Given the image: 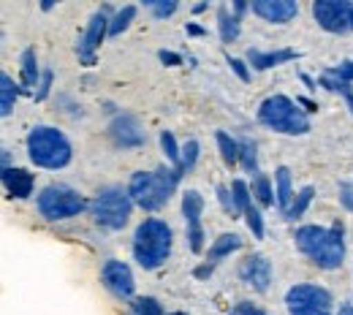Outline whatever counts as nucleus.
<instances>
[{"instance_id":"nucleus-29","label":"nucleus","mask_w":353,"mask_h":315,"mask_svg":"<svg viewBox=\"0 0 353 315\" xmlns=\"http://www.w3.org/2000/svg\"><path fill=\"white\" fill-rule=\"evenodd\" d=\"M161 147H163V152H166V158L174 163V169H182V158H179V150H176V141L174 136L169 134V131H163L161 134Z\"/></svg>"},{"instance_id":"nucleus-32","label":"nucleus","mask_w":353,"mask_h":315,"mask_svg":"<svg viewBox=\"0 0 353 315\" xmlns=\"http://www.w3.org/2000/svg\"><path fill=\"white\" fill-rule=\"evenodd\" d=\"M242 215L248 218V225H250L253 236H256V239H264V218H261V212H259L256 207H250V210H245Z\"/></svg>"},{"instance_id":"nucleus-25","label":"nucleus","mask_w":353,"mask_h":315,"mask_svg":"<svg viewBox=\"0 0 353 315\" xmlns=\"http://www.w3.org/2000/svg\"><path fill=\"white\" fill-rule=\"evenodd\" d=\"M131 315H163V310H161L158 299H152V296H139V299H133Z\"/></svg>"},{"instance_id":"nucleus-6","label":"nucleus","mask_w":353,"mask_h":315,"mask_svg":"<svg viewBox=\"0 0 353 315\" xmlns=\"http://www.w3.org/2000/svg\"><path fill=\"white\" fill-rule=\"evenodd\" d=\"M85 207H88V201H85L77 190H71V187H65V185H49L46 190H41V196H39V212L44 215L46 221H65V218H74V215H79Z\"/></svg>"},{"instance_id":"nucleus-15","label":"nucleus","mask_w":353,"mask_h":315,"mask_svg":"<svg viewBox=\"0 0 353 315\" xmlns=\"http://www.w3.org/2000/svg\"><path fill=\"white\" fill-rule=\"evenodd\" d=\"M112 136H114V141L117 144H123V147H139L141 141H144V131L139 128V123L133 120V117H117L114 123H112Z\"/></svg>"},{"instance_id":"nucleus-27","label":"nucleus","mask_w":353,"mask_h":315,"mask_svg":"<svg viewBox=\"0 0 353 315\" xmlns=\"http://www.w3.org/2000/svg\"><path fill=\"white\" fill-rule=\"evenodd\" d=\"M253 196L259 199L261 207H269V204H272V182H269L266 174H259V177L253 180Z\"/></svg>"},{"instance_id":"nucleus-28","label":"nucleus","mask_w":353,"mask_h":315,"mask_svg":"<svg viewBox=\"0 0 353 315\" xmlns=\"http://www.w3.org/2000/svg\"><path fill=\"white\" fill-rule=\"evenodd\" d=\"M133 17H136V6H125V8H120V11H117V17H114V22H112V28H109V33H112V36L123 33V30L131 25Z\"/></svg>"},{"instance_id":"nucleus-44","label":"nucleus","mask_w":353,"mask_h":315,"mask_svg":"<svg viewBox=\"0 0 353 315\" xmlns=\"http://www.w3.org/2000/svg\"><path fill=\"white\" fill-rule=\"evenodd\" d=\"M340 315H353V305H345V307L340 310Z\"/></svg>"},{"instance_id":"nucleus-14","label":"nucleus","mask_w":353,"mask_h":315,"mask_svg":"<svg viewBox=\"0 0 353 315\" xmlns=\"http://www.w3.org/2000/svg\"><path fill=\"white\" fill-rule=\"evenodd\" d=\"M253 11H256L261 19H266V22L283 25V22H291V19L296 17L299 6H296L294 0H256V3H253Z\"/></svg>"},{"instance_id":"nucleus-8","label":"nucleus","mask_w":353,"mask_h":315,"mask_svg":"<svg viewBox=\"0 0 353 315\" xmlns=\"http://www.w3.org/2000/svg\"><path fill=\"white\" fill-rule=\"evenodd\" d=\"M285 307L291 315H332V296L318 285H294L285 294Z\"/></svg>"},{"instance_id":"nucleus-26","label":"nucleus","mask_w":353,"mask_h":315,"mask_svg":"<svg viewBox=\"0 0 353 315\" xmlns=\"http://www.w3.org/2000/svg\"><path fill=\"white\" fill-rule=\"evenodd\" d=\"M239 161H242L245 172H256L259 169V155H256V144L253 141H239Z\"/></svg>"},{"instance_id":"nucleus-35","label":"nucleus","mask_w":353,"mask_h":315,"mask_svg":"<svg viewBox=\"0 0 353 315\" xmlns=\"http://www.w3.org/2000/svg\"><path fill=\"white\" fill-rule=\"evenodd\" d=\"M332 77H337L340 82H353V63H343V65H337L334 71H332Z\"/></svg>"},{"instance_id":"nucleus-21","label":"nucleus","mask_w":353,"mask_h":315,"mask_svg":"<svg viewBox=\"0 0 353 315\" xmlns=\"http://www.w3.org/2000/svg\"><path fill=\"white\" fill-rule=\"evenodd\" d=\"M36 79H39L36 49H25V52H22V82H25V88H33Z\"/></svg>"},{"instance_id":"nucleus-17","label":"nucleus","mask_w":353,"mask_h":315,"mask_svg":"<svg viewBox=\"0 0 353 315\" xmlns=\"http://www.w3.org/2000/svg\"><path fill=\"white\" fill-rule=\"evenodd\" d=\"M285 60H296V52L294 49H280V52H256L250 49V65L259 68V71H266V68H274Z\"/></svg>"},{"instance_id":"nucleus-9","label":"nucleus","mask_w":353,"mask_h":315,"mask_svg":"<svg viewBox=\"0 0 353 315\" xmlns=\"http://www.w3.org/2000/svg\"><path fill=\"white\" fill-rule=\"evenodd\" d=\"M312 14H315L318 25L329 33L353 30V3L348 0H318V3H312Z\"/></svg>"},{"instance_id":"nucleus-41","label":"nucleus","mask_w":353,"mask_h":315,"mask_svg":"<svg viewBox=\"0 0 353 315\" xmlns=\"http://www.w3.org/2000/svg\"><path fill=\"white\" fill-rule=\"evenodd\" d=\"M161 60L163 63H169V65H179L182 60H179V54H174V52H161Z\"/></svg>"},{"instance_id":"nucleus-12","label":"nucleus","mask_w":353,"mask_h":315,"mask_svg":"<svg viewBox=\"0 0 353 315\" xmlns=\"http://www.w3.org/2000/svg\"><path fill=\"white\" fill-rule=\"evenodd\" d=\"M101 277H103V285H106L114 296H120V299L133 296L136 283H133L131 270H128L123 261H106V264H103V272H101Z\"/></svg>"},{"instance_id":"nucleus-4","label":"nucleus","mask_w":353,"mask_h":315,"mask_svg":"<svg viewBox=\"0 0 353 315\" xmlns=\"http://www.w3.org/2000/svg\"><path fill=\"white\" fill-rule=\"evenodd\" d=\"M28 152H30V161L36 166H44V169H63L71 161L68 139L60 134L57 128H49V125H39V128L30 131V136H28Z\"/></svg>"},{"instance_id":"nucleus-34","label":"nucleus","mask_w":353,"mask_h":315,"mask_svg":"<svg viewBox=\"0 0 353 315\" xmlns=\"http://www.w3.org/2000/svg\"><path fill=\"white\" fill-rule=\"evenodd\" d=\"M218 199H221V204H223V210H225V212H228V215H231V218H234V215H236V212H239V207H236V201H234V199H231V193H228V190H225V187H218Z\"/></svg>"},{"instance_id":"nucleus-38","label":"nucleus","mask_w":353,"mask_h":315,"mask_svg":"<svg viewBox=\"0 0 353 315\" xmlns=\"http://www.w3.org/2000/svg\"><path fill=\"white\" fill-rule=\"evenodd\" d=\"M152 8H155V17H169V14L176 11V3L174 0H169V3H152Z\"/></svg>"},{"instance_id":"nucleus-37","label":"nucleus","mask_w":353,"mask_h":315,"mask_svg":"<svg viewBox=\"0 0 353 315\" xmlns=\"http://www.w3.org/2000/svg\"><path fill=\"white\" fill-rule=\"evenodd\" d=\"M228 65L234 68V74H236L242 82H248V79H250V71L245 68V63H242V60H236V57H228Z\"/></svg>"},{"instance_id":"nucleus-18","label":"nucleus","mask_w":353,"mask_h":315,"mask_svg":"<svg viewBox=\"0 0 353 315\" xmlns=\"http://www.w3.org/2000/svg\"><path fill=\"white\" fill-rule=\"evenodd\" d=\"M239 247H242V239H239L236 234H223V236L215 239V245H212V250H210V256H207V264L215 267L223 256H228L231 250H239Z\"/></svg>"},{"instance_id":"nucleus-20","label":"nucleus","mask_w":353,"mask_h":315,"mask_svg":"<svg viewBox=\"0 0 353 315\" xmlns=\"http://www.w3.org/2000/svg\"><path fill=\"white\" fill-rule=\"evenodd\" d=\"M218 19H221V39L225 44H231V41H236V36H239V17L234 14H228V8L221 6V11H218Z\"/></svg>"},{"instance_id":"nucleus-30","label":"nucleus","mask_w":353,"mask_h":315,"mask_svg":"<svg viewBox=\"0 0 353 315\" xmlns=\"http://www.w3.org/2000/svg\"><path fill=\"white\" fill-rule=\"evenodd\" d=\"M321 82H323V88H329V90L343 92V95H345V101H348V106H351V112H353V90H351V85H348V82H340V79H337V77H332V74H326Z\"/></svg>"},{"instance_id":"nucleus-1","label":"nucleus","mask_w":353,"mask_h":315,"mask_svg":"<svg viewBox=\"0 0 353 315\" xmlns=\"http://www.w3.org/2000/svg\"><path fill=\"white\" fill-rule=\"evenodd\" d=\"M296 247L321 270H337L345 258L343 225L321 228V225H302L296 231Z\"/></svg>"},{"instance_id":"nucleus-22","label":"nucleus","mask_w":353,"mask_h":315,"mask_svg":"<svg viewBox=\"0 0 353 315\" xmlns=\"http://www.w3.org/2000/svg\"><path fill=\"white\" fill-rule=\"evenodd\" d=\"M0 92H3L0 114H3V117H8V114H11V109H14V98H17V85H14V79H11L8 74H3V77H0Z\"/></svg>"},{"instance_id":"nucleus-39","label":"nucleus","mask_w":353,"mask_h":315,"mask_svg":"<svg viewBox=\"0 0 353 315\" xmlns=\"http://www.w3.org/2000/svg\"><path fill=\"white\" fill-rule=\"evenodd\" d=\"M49 88H52V71H44V77H41V88L36 92V101H44L46 95H49Z\"/></svg>"},{"instance_id":"nucleus-24","label":"nucleus","mask_w":353,"mask_h":315,"mask_svg":"<svg viewBox=\"0 0 353 315\" xmlns=\"http://www.w3.org/2000/svg\"><path fill=\"white\" fill-rule=\"evenodd\" d=\"M312 196H315V190H312V187L307 185V187H305V190L296 196V201L291 204V210L285 212V218H288V221H296V218H302V215H305V210H307V204L312 201Z\"/></svg>"},{"instance_id":"nucleus-7","label":"nucleus","mask_w":353,"mask_h":315,"mask_svg":"<svg viewBox=\"0 0 353 315\" xmlns=\"http://www.w3.org/2000/svg\"><path fill=\"white\" fill-rule=\"evenodd\" d=\"M131 196L123 193L120 187H106L95 196L92 201V212H95V221L106 228H123L131 218Z\"/></svg>"},{"instance_id":"nucleus-13","label":"nucleus","mask_w":353,"mask_h":315,"mask_svg":"<svg viewBox=\"0 0 353 315\" xmlns=\"http://www.w3.org/2000/svg\"><path fill=\"white\" fill-rule=\"evenodd\" d=\"M239 277H242L248 285H253L256 291H266L269 283H272V264L266 261L264 256H250V258L242 261Z\"/></svg>"},{"instance_id":"nucleus-23","label":"nucleus","mask_w":353,"mask_h":315,"mask_svg":"<svg viewBox=\"0 0 353 315\" xmlns=\"http://www.w3.org/2000/svg\"><path fill=\"white\" fill-rule=\"evenodd\" d=\"M218 147H221V155H223V161H225V166H234V163L239 161V144L228 134L218 131Z\"/></svg>"},{"instance_id":"nucleus-40","label":"nucleus","mask_w":353,"mask_h":315,"mask_svg":"<svg viewBox=\"0 0 353 315\" xmlns=\"http://www.w3.org/2000/svg\"><path fill=\"white\" fill-rule=\"evenodd\" d=\"M340 201H343V204L353 212V190L348 187V185H343V187H340Z\"/></svg>"},{"instance_id":"nucleus-2","label":"nucleus","mask_w":353,"mask_h":315,"mask_svg":"<svg viewBox=\"0 0 353 315\" xmlns=\"http://www.w3.org/2000/svg\"><path fill=\"white\" fill-rule=\"evenodd\" d=\"M185 169H158V172H139L133 174L128 196L141 207V210H161L172 193H174L176 182L182 180Z\"/></svg>"},{"instance_id":"nucleus-36","label":"nucleus","mask_w":353,"mask_h":315,"mask_svg":"<svg viewBox=\"0 0 353 315\" xmlns=\"http://www.w3.org/2000/svg\"><path fill=\"white\" fill-rule=\"evenodd\" d=\"M231 315H266L264 310H259L256 305H250V302H239L234 310H231Z\"/></svg>"},{"instance_id":"nucleus-10","label":"nucleus","mask_w":353,"mask_h":315,"mask_svg":"<svg viewBox=\"0 0 353 315\" xmlns=\"http://www.w3.org/2000/svg\"><path fill=\"white\" fill-rule=\"evenodd\" d=\"M201 210H204V199L196 190H188L182 196V215L188 223V239H190V250L201 253L204 247V231H201Z\"/></svg>"},{"instance_id":"nucleus-11","label":"nucleus","mask_w":353,"mask_h":315,"mask_svg":"<svg viewBox=\"0 0 353 315\" xmlns=\"http://www.w3.org/2000/svg\"><path fill=\"white\" fill-rule=\"evenodd\" d=\"M109 28H112V25H109V19H106V11L92 14V19H90V25H88V33H85V39L77 46L82 63H88V65L95 63V49L103 44V36H106Z\"/></svg>"},{"instance_id":"nucleus-16","label":"nucleus","mask_w":353,"mask_h":315,"mask_svg":"<svg viewBox=\"0 0 353 315\" xmlns=\"http://www.w3.org/2000/svg\"><path fill=\"white\" fill-rule=\"evenodd\" d=\"M3 185L11 199H28L33 190V174L25 169H3Z\"/></svg>"},{"instance_id":"nucleus-19","label":"nucleus","mask_w":353,"mask_h":315,"mask_svg":"<svg viewBox=\"0 0 353 315\" xmlns=\"http://www.w3.org/2000/svg\"><path fill=\"white\" fill-rule=\"evenodd\" d=\"M274 182H277V204H280L283 212H288L291 204H294V193H291V172H288L285 166H280L277 174H274Z\"/></svg>"},{"instance_id":"nucleus-5","label":"nucleus","mask_w":353,"mask_h":315,"mask_svg":"<svg viewBox=\"0 0 353 315\" xmlns=\"http://www.w3.org/2000/svg\"><path fill=\"white\" fill-rule=\"evenodd\" d=\"M259 117L261 123L280 131V134H291V136H299V134H307L310 131V123L307 117L296 109V103L285 95H272L266 98L259 109Z\"/></svg>"},{"instance_id":"nucleus-45","label":"nucleus","mask_w":353,"mask_h":315,"mask_svg":"<svg viewBox=\"0 0 353 315\" xmlns=\"http://www.w3.org/2000/svg\"><path fill=\"white\" fill-rule=\"evenodd\" d=\"M172 315H185V313H172Z\"/></svg>"},{"instance_id":"nucleus-42","label":"nucleus","mask_w":353,"mask_h":315,"mask_svg":"<svg viewBox=\"0 0 353 315\" xmlns=\"http://www.w3.org/2000/svg\"><path fill=\"white\" fill-rule=\"evenodd\" d=\"M210 274H212V267H210V264H204V267L196 270V277H210Z\"/></svg>"},{"instance_id":"nucleus-33","label":"nucleus","mask_w":353,"mask_h":315,"mask_svg":"<svg viewBox=\"0 0 353 315\" xmlns=\"http://www.w3.org/2000/svg\"><path fill=\"white\" fill-rule=\"evenodd\" d=\"M196 158H199V141H188L185 150H182V169H185V172L193 169Z\"/></svg>"},{"instance_id":"nucleus-31","label":"nucleus","mask_w":353,"mask_h":315,"mask_svg":"<svg viewBox=\"0 0 353 315\" xmlns=\"http://www.w3.org/2000/svg\"><path fill=\"white\" fill-rule=\"evenodd\" d=\"M231 190H234V201H236V207H239V212H245V210H250L253 207V201H250V190H248V185L242 180H236L231 185Z\"/></svg>"},{"instance_id":"nucleus-3","label":"nucleus","mask_w":353,"mask_h":315,"mask_svg":"<svg viewBox=\"0 0 353 315\" xmlns=\"http://www.w3.org/2000/svg\"><path fill=\"white\" fill-rule=\"evenodd\" d=\"M169 250H172V228L163 223V221L150 218V221H144V223L136 228L133 256H136V261L144 270L161 267L169 258Z\"/></svg>"},{"instance_id":"nucleus-43","label":"nucleus","mask_w":353,"mask_h":315,"mask_svg":"<svg viewBox=\"0 0 353 315\" xmlns=\"http://www.w3.org/2000/svg\"><path fill=\"white\" fill-rule=\"evenodd\" d=\"M188 33H193V36H201V28H196V25H188Z\"/></svg>"}]
</instances>
